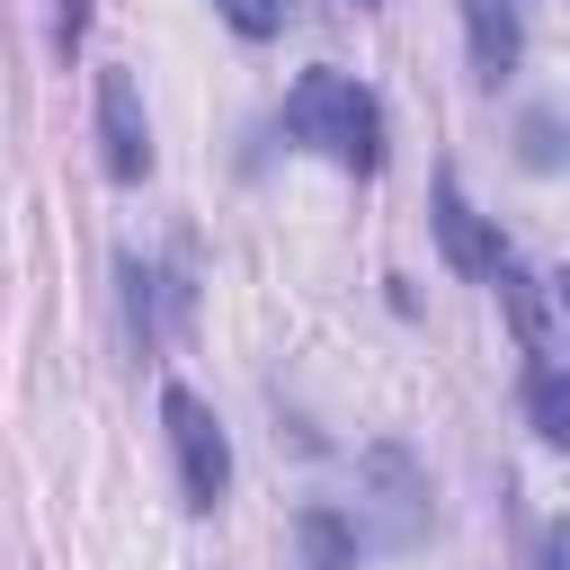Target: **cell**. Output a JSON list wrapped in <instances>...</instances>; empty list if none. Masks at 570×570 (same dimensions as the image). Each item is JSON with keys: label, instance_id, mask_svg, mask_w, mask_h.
<instances>
[{"label": "cell", "instance_id": "1", "mask_svg": "<svg viewBox=\"0 0 570 570\" xmlns=\"http://www.w3.org/2000/svg\"><path fill=\"white\" fill-rule=\"evenodd\" d=\"M285 134L312 142V151H330V160L356 169V178L383 169V107H374V89H356L347 71H303V80L285 89Z\"/></svg>", "mask_w": 570, "mask_h": 570}, {"label": "cell", "instance_id": "2", "mask_svg": "<svg viewBox=\"0 0 570 570\" xmlns=\"http://www.w3.org/2000/svg\"><path fill=\"white\" fill-rule=\"evenodd\" d=\"M160 419H169V445H178L187 508H196V517H205V508H223V490H232V445H223V419H214L187 383H169V392H160Z\"/></svg>", "mask_w": 570, "mask_h": 570}, {"label": "cell", "instance_id": "3", "mask_svg": "<svg viewBox=\"0 0 570 570\" xmlns=\"http://www.w3.org/2000/svg\"><path fill=\"white\" fill-rule=\"evenodd\" d=\"M98 151H107V178H151V116H142V89L134 71H98Z\"/></svg>", "mask_w": 570, "mask_h": 570}, {"label": "cell", "instance_id": "4", "mask_svg": "<svg viewBox=\"0 0 570 570\" xmlns=\"http://www.w3.org/2000/svg\"><path fill=\"white\" fill-rule=\"evenodd\" d=\"M436 249H445V267L454 276H490L508 249H499V232L472 214V196L454 187V178H436Z\"/></svg>", "mask_w": 570, "mask_h": 570}, {"label": "cell", "instance_id": "5", "mask_svg": "<svg viewBox=\"0 0 570 570\" xmlns=\"http://www.w3.org/2000/svg\"><path fill=\"white\" fill-rule=\"evenodd\" d=\"M463 27H472V62H481V80H508L517 53H525L517 0H463Z\"/></svg>", "mask_w": 570, "mask_h": 570}, {"label": "cell", "instance_id": "6", "mask_svg": "<svg viewBox=\"0 0 570 570\" xmlns=\"http://www.w3.org/2000/svg\"><path fill=\"white\" fill-rule=\"evenodd\" d=\"M365 472L383 481V508H392V525H383V543H410V534L428 525V517H419V499H428V490H419V472H410V454H392V445H383V454H365Z\"/></svg>", "mask_w": 570, "mask_h": 570}, {"label": "cell", "instance_id": "7", "mask_svg": "<svg viewBox=\"0 0 570 570\" xmlns=\"http://www.w3.org/2000/svg\"><path fill=\"white\" fill-rule=\"evenodd\" d=\"M294 543H303V570H356V525L338 508H303Z\"/></svg>", "mask_w": 570, "mask_h": 570}, {"label": "cell", "instance_id": "8", "mask_svg": "<svg viewBox=\"0 0 570 570\" xmlns=\"http://www.w3.org/2000/svg\"><path fill=\"white\" fill-rule=\"evenodd\" d=\"M525 410H534V436L543 445H570V383H561V365L534 347V365H525Z\"/></svg>", "mask_w": 570, "mask_h": 570}, {"label": "cell", "instance_id": "9", "mask_svg": "<svg viewBox=\"0 0 570 570\" xmlns=\"http://www.w3.org/2000/svg\"><path fill=\"white\" fill-rule=\"evenodd\" d=\"M490 285H499V303H508L517 338H525V347H543V294H534V276H525L517 258H499V267H490Z\"/></svg>", "mask_w": 570, "mask_h": 570}, {"label": "cell", "instance_id": "10", "mask_svg": "<svg viewBox=\"0 0 570 570\" xmlns=\"http://www.w3.org/2000/svg\"><path fill=\"white\" fill-rule=\"evenodd\" d=\"M214 9H223V18H232L249 45H267V36L285 27V9H294V0H214Z\"/></svg>", "mask_w": 570, "mask_h": 570}, {"label": "cell", "instance_id": "11", "mask_svg": "<svg viewBox=\"0 0 570 570\" xmlns=\"http://www.w3.org/2000/svg\"><path fill=\"white\" fill-rule=\"evenodd\" d=\"M561 160V125L552 116H525V169H552Z\"/></svg>", "mask_w": 570, "mask_h": 570}, {"label": "cell", "instance_id": "12", "mask_svg": "<svg viewBox=\"0 0 570 570\" xmlns=\"http://www.w3.org/2000/svg\"><path fill=\"white\" fill-rule=\"evenodd\" d=\"M80 27H89V9H80V0H62V18H53V45L71 53V45H80Z\"/></svg>", "mask_w": 570, "mask_h": 570}, {"label": "cell", "instance_id": "13", "mask_svg": "<svg viewBox=\"0 0 570 570\" xmlns=\"http://www.w3.org/2000/svg\"><path fill=\"white\" fill-rule=\"evenodd\" d=\"M356 9H374V0H356Z\"/></svg>", "mask_w": 570, "mask_h": 570}]
</instances>
